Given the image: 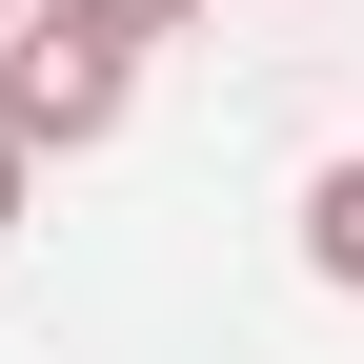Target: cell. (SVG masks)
Here are the masks:
<instances>
[{
  "label": "cell",
  "mask_w": 364,
  "mask_h": 364,
  "mask_svg": "<svg viewBox=\"0 0 364 364\" xmlns=\"http://www.w3.org/2000/svg\"><path fill=\"white\" fill-rule=\"evenodd\" d=\"M122 102H142V61H122L102 21H61V0L0 21V162H81V142H122Z\"/></svg>",
  "instance_id": "obj_1"
},
{
  "label": "cell",
  "mask_w": 364,
  "mask_h": 364,
  "mask_svg": "<svg viewBox=\"0 0 364 364\" xmlns=\"http://www.w3.org/2000/svg\"><path fill=\"white\" fill-rule=\"evenodd\" d=\"M304 284H324V304H364V142L304 182Z\"/></svg>",
  "instance_id": "obj_2"
},
{
  "label": "cell",
  "mask_w": 364,
  "mask_h": 364,
  "mask_svg": "<svg viewBox=\"0 0 364 364\" xmlns=\"http://www.w3.org/2000/svg\"><path fill=\"white\" fill-rule=\"evenodd\" d=\"M61 21H102L122 61H142V41H162V21H203V0H61Z\"/></svg>",
  "instance_id": "obj_3"
},
{
  "label": "cell",
  "mask_w": 364,
  "mask_h": 364,
  "mask_svg": "<svg viewBox=\"0 0 364 364\" xmlns=\"http://www.w3.org/2000/svg\"><path fill=\"white\" fill-rule=\"evenodd\" d=\"M0 243H21V162H0Z\"/></svg>",
  "instance_id": "obj_4"
},
{
  "label": "cell",
  "mask_w": 364,
  "mask_h": 364,
  "mask_svg": "<svg viewBox=\"0 0 364 364\" xmlns=\"http://www.w3.org/2000/svg\"><path fill=\"white\" fill-rule=\"evenodd\" d=\"M0 21H21V0H0Z\"/></svg>",
  "instance_id": "obj_5"
}]
</instances>
